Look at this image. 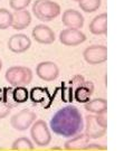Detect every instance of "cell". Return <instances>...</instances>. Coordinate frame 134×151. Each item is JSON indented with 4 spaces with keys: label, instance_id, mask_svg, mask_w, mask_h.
I'll use <instances>...</instances> for the list:
<instances>
[{
    "label": "cell",
    "instance_id": "484cf974",
    "mask_svg": "<svg viewBox=\"0 0 134 151\" xmlns=\"http://www.w3.org/2000/svg\"><path fill=\"white\" fill-rule=\"evenodd\" d=\"M84 81H85V78L83 77L82 75H75L70 81H68V83H67V85H70L73 90H75L77 86H80V85H82L83 83H84Z\"/></svg>",
    "mask_w": 134,
    "mask_h": 151
},
{
    "label": "cell",
    "instance_id": "ba28073f",
    "mask_svg": "<svg viewBox=\"0 0 134 151\" xmlns=\"http://www.w3.org/2000/svg\"><path fill=\"white\" fill-rule=\"evenodd\" d=\"M86 40V36L80 29L74 28H66L59 34V42L65 46H77L84 43Z\"/></svg>",
    "mask_w": 134,
    "mask_h": 151
},
{
    "label": "cell",
    "instance_id": "83f0119b",
    "mask_svg": "<svg viewBox=\"0 0 134 151\" xmlns=\"http://www.w3.org/2000/svg\"><path fill=\"white\" fill-rule=\"evenodd\" d=\"M84 150H90V151H105L107 150L106 147L102 146V145H98V143H88L85 147Z\"/></svg>",
    "mask_w": 134,
    "mask_h": 151
},
{
    "label": "cell",
    "instance_id": "4fadbf2b",
    "mask_svg": "<svg viewBox=\"0 0 134 151\" xmlns=\"http://www.w3.org/2000/svg\"><path fill=\"white\" fill-rule=\"evenodd\" d=\"M32 22V15L28 10H15L12 14L11 27L16 30H22L27 28Z\"/></svg>",
    "mask_w": 134,
    "mask_h": 151
},
{
    "label": "cell",
    "instance_id": "3957f363",
    "mask_svg": "<svg viewBox=\"0 0 134 151\" xmlns=\"http://www.w3.org/2000/svg\"><path fill=\"white\" fill-rule=\"evenodd\" d=\"M106 125L107 120L105 113L96 114H88L85 116V134L90 139H98L102 138L106 133Z\"/></svg>",
    "mask_w": 134,
    "mask_h": 151
},
{
    "label": "cell",
    "instance_id": "d4e9b609",
    "mask_svg": "<svg viewBox=\"0 0 134 151\" xmlns=\"http://www.w3.org/2000/svg\"><path fill=\"white\" fill-rule=\"evenodd\" d=\"M73 93H74V90H73L70 85L63 84L62 99H63L64 102H72V101H73Z\"/></svg>",
    "mask_w": 134,
    "mask_h": 151
},
{
    "label": "cell",
    "instance_id": "d6986e66",
    "mask_svg": "<svg viewBox=\"0 0 134 151\" xmlns=\"http://www.w3.org/2000/svg\"><path fill=\"white\" fill-rule=\"evenodd\" d=\"M11 149L15 151H30L34 150V145L28 138L21 137V138H18L12 142Z\"/></svg>",
    "mask_w": 134,
    "mask_h": 151
},
{
    "label": "cell",
    "instance_id": "ffe728a7",
    "mask_svg": "<svg viewBox=\"0 0 134 151\" xmlns=\"http://www.w3.org/2000/svg\"><path fill=\"white\" fill-rule=\"evenodd\" d=\"M80 8L87 14L96 11L101 7V0H80L78 1Z\"/></svg>",
    "mask_w": 134,
    "mask_h": 151
},
{
    "label": "cell",
    "instance_id": "f1b7e54d",
    "mask_svg": "<svg viewBox=\"0 0 134 151\" xmlns=\"http://www.w3.org/2000/svg\"><path fill=\"white\" fill-rule=\"evenodd\" d=\"M0 101H2V88H0Z\"/></svg>",
    "mask_w": 134,
    "mask_h": 151
},
{
    "label": "cell",
    "instance_id": "603a6c76",
    "mask_svg": "<svg viewBox=\"0 0 134 151\" xmlns=\"http://www.w3.org/2000/svg\"><path fill=\"white\" fill-rule=\"evenodd\" d=\"M2 101L6 104H8L10 108H15L18 105V103L15 101L14 95H12V88H9V87H5L2 90Z\"/></svg>",
    "mask_w": 134,
    "mask_h": 151
},
{
    "label": "cell",
    "instance_id": "44dd1931",
    "mask_svg": "<svg viewBox=\"0 0 134 151\" xmlns=\"http://www.w3.org/2000/svg\"><path fill=\"white\" fill-rule=\"evenodd\" d=\"M12 95L18 104H21L27 102V100L29 99V91L25 86H15L12 90Z\"/></svg>",
    "mask_w": 134,
    "mask_h": 151
},
{
    "label": "cell",
    "instance_id": "8992f818",
    "mask_svg": "<svg viewBox=\"0 0 134 151\" xmlns=\"http://www.w3.org/2000/svg\"><path fill=\"white\" fill-rule=\"evenodd\" d=\"M36 118L37 115L35 112L28 109H22L18 113L12 115V118L10 119L11 127L18 131H25L28 128H30V125L36 121Z\"/></svg>",
    "mask_w": 134,
    "mask_h": 151
},
{
    "label": "cell",
    "instance_id": "9c48e42d",
    "mask_svg": "<svg viewBox=\"0 0 134 151\" xmlns=\"http://www.w3.org/2000/svg\"><path fill=\"white\" fill-rule=\"evenodd\" d=\"M36 74L44 81L52 82L58 77L59 68L53 62H42L36 67Z\"/></svg>",
    "mask_w": 134,
    "mask_h": 151
},
{
    "label": "cell",
    "instance_id": "7a4b0ae2",
    "mask_svg": "<svg viewBox=\"0 0 134 151\" xmlns=\"http://www.w3.org/2000/svg\"><path fill=\"white\" fill-rule=\"evenodd\" d=\"M32 12L40 22H50L59 16L60 6L52 0H36L32 5Z\"/></svg>",
    "mask_w": 134,
    "mask_h": 151
},
{
    "label": "cell",
    "instance_id": "5b68a950",
    "mask_svg": "<svg viewBox=\"0 0 134 151\" xmlns=\"http://www.w3.org/2000/svg\"><path fill=\"white\" fill-rule=\"evenodd\" d=\"M30 135L34 142L39 147L48 146L52 141L49 128L44 120H37L30 125Z\"/></svg>",
    "mask_w": 134,
    "mask_h": 151
},
{
    "label": "cell",
    "instance_id": "30bf717a",
    "mask_svg": "<svg viewBox=\"0 0 134 151\" xmlns=\"http://www.w3.org/2000/svg\"><path fill=\"white\" fill-rule=\"evenodd\" d=\"M32 40L25 34H16L12 35L8 40V48L12 53H24L30 48Z\"/></svg>",
    "mask_w": 134,
    "mask_h": 151
},
{
    "label": "cell",
    "instance_id": "f546056e",
    "mask_svg": "<svg viewBox=\"0 0 134 151\" xmlns=\"http://www.w3.org/2000/svg\"><path fill=\"white\" fill-rule=\"evenodd\" d=\"M1 68H2V62L0 60V70H1Z\"/></svg>",
    "mask_w": 134,
    "mask_h": 151
},
{
    "label": "cell",
    "instance_id": "9a60e30c",
    "mask_svg": "<svg viewBox=\"0 0 134 151\" xmlns=\"http://www.w3.org/2000/svg\"><path fill=\"white\" fill-rule=\"evenodd\" d=\"M90 143V138L84 133H77L76 135L72 137L70 140L65 142V149L66 150H84L85 147Z\"/></svg>",
    "mask_w": 134,
    "mask_h": 151
},
{
    "label": "cell",
    "instance_id": "4316f807",
    "mask_svg": "<svg viewBox=\"0 0 134 151\" xmlns=\"http://www.w3.org/2000/svg\"><path fill=\"white\" fill-rule=\"evenodd\" d=\"M10 110L11 108L8 104H6L4 101H0V119H5L6 116H8Z\"/></svg>",
    "mask_w": 134,
    "mask_h": 151
},
{
    "label": "cell",
    "instance_id": "cb8c5ba5",
    "mask_svg": "<svg viewBox=\"0 0 134 151\" xmlns=\"http://www.w3.org/2000/svg\"><path fill=\"white\" fill-rule=\"evenodd\" d=\"M30 1L32 0H10L9 5H10L11 9H14V10H22V9H26L29 6Z\"/></svg>",
    "mask_w": 134,
    "mask_h": 151
},
{
    "label": "cell",
    "instance_id": "4dcf8cb0",
    "mask_svg": "<svg viewBox=\"0 0 134 151\" xmlns=\"http://www.w3.org/2000/svg\"><path fill=\"white\" fill-rule=\"evenodd\" d=\"M73 1H77V2H78V1H80V0H73Z\"/></svg>",
    "mask_w": 134,
    "mask_h": 151
},
{
    "label": "cell",
    "instance_id": "e0dca14e",
    "mask_svg": "<svg viewBox=\"0 0 134 151\" xmlns=\"http://www.w3.org/2000/svg\"><path fill=\"white\" fill-rule=\"evenodd\" d=\"M90 32L94 35H104L107 32V15L103 12L90 22Z\"/></svg>",
    "mask_w": 134,
    "mask_h": 151
},
{
    "label": "cell",
    "instance_id": "2e32d148",
    "mask_svg": "<svg viewBox=\"0 0 134 151\" xmlns=\"http://www.w3.org/2000/svg\"><path fill=\"white\" fill-rule=\"evenodd\" d=\"M29 99L34 104H45V108H46V103L48 102V105L50 103V94L48 90L45 87H32L29 92Z\"/></svg>",
    "mask_w": 134,
    "mask_h": 151
},
{
    "label": "cell",
    "instance_id": "7402d4cb",
    "mask_svg": "<svg viewBox=\"0 0 134 151\" xmlns=\"http://www.w3.org/2000/svg\"><path fill=\"white\" fill-rule=\"evenodd\" d=\"M12 14L5 8H0V29H7L11 26Z\"/></svg>",
    "mask_w": 134,
    "mask_h": 151
},
{
    "label": "cell",
    "instance_id": "6da1fadb",
    "mask_svg": "<svg viewBox=\"0 0 134 151\" xmlns=\"http://www.w3.org/2000/svg\"><path fill=\"white\" fill-rule=\"evenodd\" d=\"M49 127L55 134L72 138L83 131L84 121L78 109L74 105H67L54 114Z\"/></svg>",
    "mask_w": 134,
    "mask_h": 151
},
{
    "label": "cell",
    "instance_id": "5bb4252c",
    "mask_svg": "<svg viewBox=\"0 0 134 151\" xmlns=\"http://www.w3.org/2000/svg\"><path fill=\"white\" fill-rule=\"evenodd\" d=\"M94 92V85L92 82L84 81V83L74 90L73 99L78 103H86L91 100V95Z\"/></svg>",
    "mask_w": 134,
    "mask_h": 151
},
{
    "label": "cell",
    "instance_id": "52a82bcc",
    "mask_svg": "<svg viewBox=\"0 0 134 151\" xmlns=\"http://www.w3.org/2000/svg\"><path fill=\"white\" fill-rule=\"evenodd\" d=\"M83 56L88 64H102L107 60V48L104 45H92L84 50Z\"/></svg>",
    "mask_w": 134,
    "mask_h": 151
},
{
    "label": "cell",
    "instance_id": "277c9868",
    "mask_svg": "<svg viewBox=\"0 0 134 151\" xmlns=\"http://www.w3.org/2000/svg\"><path fill=\"white\" fill-rule=\"evenodd\" d=\"M6 81L11 86H26L32 81V72L26 66H12L5 74Z\"/></svg>",
    "mask_w": 134,
    "mask_h": 151
},
{
    "label": "cell",
    "instance_id": "7c38bea8",
    "mask_svg": "<svg viewBox=\"0 0 134 151\" xmlns=\"http://www.w3.org/2000/svg\"><path fill=\"white\" fill-rule=\"evenodd\" d=\"M62 22L67 28L80 29L84 25V17L82 16L80 11L75 10V9H67L63 12Z\"/></svg>",
    "mask_w": 134,
    "mask_h": 151
},
{
    "label": "cell",
    "instance_id": "ac0fdd59",
    "mask_svg": "<svg viewBox=\"0 0 134 151\" xmlns=\"http://www.w3.org/2000/svg\"><path fill=\"white\" fill-rule=\"evenodd\" d=\"M85 104V110L91 112V113L101 114L106 113L107 111V102L104 99H94L87 101Z\"/></svg>",
    "mask_w": 134,
    "mask_h": 151
},
{
    "label": "cell",
    "instance_id": "8fae6325",
    "mask_svg": "<svg viewBox=\"0 0 134 151\" xmlns=\"http://www.w3.org/2000/svg\"><path fill=\"white\" fill-rule=\"evenodd\" d=\"M32 35L34 39L39 44H52L55 42V32L46 25H37L32 29Z\"/></svg>",
    "mask_w": 134,
    "mask_h": 151
}]
</instances>
